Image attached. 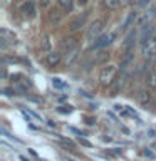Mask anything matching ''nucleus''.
I'll use <instances>...</instances> for the list:
<instances>
[{
	"mask_svg": "<svg viewBox=\"0 0 156 161\" xmlns=\"http://www.w3.org/2000/svg\"><path fill=\"white\" fill-rule=\"evenodd\" d=\"M116 74H118V69H116L114 65H106V67H103V70H101V74H99L101 86H104V87L111 86L116 79Z\"/></svg>",
	"mask_w": 156,
	"mask_h": 161,
	"instance_id": "f257e3e1",
	"label": "nucleus"
},
{
	"mask_svg": "<svg viewBox=\"0 0 156 161\" xmlns=\"http://www.w3.org/2000/svg\"><path fill=\"white\" fill-rule=\"evenodd\" d=\"M156 55V37H149L146 42H143V57L151 59Z\"/></svg>",
	"mask_w": 156,
	"mask_h": 161,
	"instance_id": "f03ea898",
	"label": "nucleus"
},
{
	"mask_svg": "<svg viewBox=\"0 0 156 161\" xmlns=\"http://www.w3.org/2000/svg\"><path fill=\"white\" fill-rule=\"evenodd\" d=\"M103 27H104V22H103V20H94V22L91 24V27L87 29V32H86V37H87V40H94L101 32H103Z\"/></svg>",
	"mask_w": 156,
	"mask_h": 161,
	"instance_id": "7ed1b4c3",
	"label": "nucleus"
},
{
	"mask_svg": "<svg viewBox=\"0 0 156 161\" xmlns=\"http://www.w3.org/2000/svg\"><path fill=\"white\" fill-rule=\"evenodd\" d=\"M114 39H116V34H106V35H101V37L92 44V50H94V49H103V47H106V45H109Z\"/></svg>",
	"mask_w": 156,
	"mask_h": 161,
	"instance_id": "20e7f679",
	"label": "nucleus"
},
{
	"mask_svg": "<svg viewBox=\"0 0 156 161\" xmlns=\"http://www.w3.org/2000/svg\"><path fill=\"white\" fill-rule=\"evenodd\" d=\"M74 49H77V39L75 37H67L60 42V52L69 54L70 50H74Z\"/></svg>",
	"mask_w": 156,
	"mask_h": 161,
	"instance_id": "39448f33",
	"label": "nucleus"
},
{
	"mask_svg": "<svg viewBox=\"0 0 156 161\" xmlns=\"http://www.w3.org/2000/svg\"><path fill=\"white\" fill-rule=\"evenodd\" d=\"M0 40H2V47H7L8 44L15 42V34L10 32L8 29H2L0 30Z\"/></svg>",
	"mask_w": 156,
	"mask_h": 161,
	"instance_id": "423d86ee",
	"label": "nucleus"
},
{
	"mask_svg": "<svg viewBox=\"0 0 156 161\" xmlns=\"http://www.w3.org/2000/svg\"><path fill=\"white\" fill-rule=\"evenodd\" d=\"M86 15L87 14H82V15H79V17H75L72 22H70L69 25V29L72 30V32H75V30H79L81 27H84V22H86Z\"/></svg>",
	"mask_w": 156,
	"mask_h": 161,
	"instance_id": "0eeeda50",
	"label": "nucleus"
},
{
	"mask_svg": "<svg viewBox=\"0 0 156 161\" xmlns=\"http://www.w3.org/2000/svg\"><path fill=\"white\" fill-rule=\"evenodd\" d=\"M136 99H138V103H139V104H143V106L149 104V101H151L149 91H148V89H141L139 92H138V96H136Z\"/></svg>",
	"mask_w": 156,
	"mask_h": 161,
	"instance_id": "6e6552de",
	"label": "nucleus"
},
{
	"mask_svg": "<svg viewBox=\"0 0 156 161\" xmlns=\"http://www.w3.org/2000/svg\"><path fill=\"white\" fill-rule=\"evenodd\" d=\"M146 84H148L149 89H156V70L154 69H151L146 74Z\"/></svg>",
	"mask_w": 156,
	"mask_h": 161,
	"instance_id": "1a4fd4ad",
	"label": "nucleus"
},
{
	"mask_svg": "<svg viewBox=\"0 0 156 161\" xmlns=\"http://www.w3.org/2000/svg\"><path fill=\"white\" fill-rule=\"evenodd\" d=\"M22 14L27 15V17H34V15H35L34 3H32V2H25V3L22 5Z\"/></svg>",
	"mask_w": 156,
	"mask_h": 161,
	"instance_id": "9d476101",
	"label": "nucleus"
},
{
	"mask_svg": "<svg viewBox=\"0 0 156 161\" xmlns=\"http://www.w3.org/2000/svg\"><path fill=\"white\" fill-rule=\"evenodd\" d=\"M151 34H153V25H143V32H141L139 35V39H141V42H146L149 37H151Z\"/></svg>",
	"mask_w": 156,
	"mask_h": 161,
	"instance_id": "9b49d317",
	"label": "nucleus"
},
{
	"mask_svg": "<svg viewBox=\"0 0 156 161\" xmlns=\"http://www.w3.org/2000/svg\"><path fill=\"white\" fill-rule=\"evenodd\" d=\"M47 64L50 65V67H54V65H57L59 62H60V54H57V52H50V54H47Z\"/></svg>",
	"mask_w": 156,
	"mask_h": 161,
	"instance_id": "f8f14e48",
	"label": "nucleus"
},
{
	"mask_svg": "<svg viewBox=\"0 0 156 161\" xmlns=\"http://www.w3.org/2000/svg\"><path fill=\"white\" fill-rule=\"evenodd\" d=\"M123 82H124V77H119V79H114V82L111 84L113 89H111V96H116L119 92V89L123 87Z\"/></svg>",
	"mask_w": 156,
	"mask_h": 161,
	"instance_id": "ddd939ff",
	"label": "nucleus"
},
{
	"mask_svg": "<svg viewBox=\"0 0 156 161\" xmlns=\"http://www.w3.org/2000/svg\"><path fill=\"white\" fill-rule=\"evenodd\" d=\"M103 5L108 10H114L121 5V0H103Z\"/></svg>",
	"mask_w": 156,
	"mask_h": 161,
	"instance_id": "4468645a",
	"label": "nucleus"
},
{
	"mask_svg": "<svg viewBox=\"0 0 156 161\" xmlns=\"http://www.w3.org/2000/svg\"><path fill=\"white\" fill-rule=\"evenodd\" d=\"M134 19H136V12H131V14L128 15V17H126V20H124V24L121 25V27H123L124 30H126V29H129V27H131V24L134 22Z\"/></svg>",
	"mask_w": 156,
	"mask_h": 161,
	"instance_id": "2eb2a0df",
	"label": "nucleus"
},
{
	"mask_svg": "<svg viewBox=\"0 0 156 161\" xmlns=\"http://www.w3.org/2000/svg\"><path fill=\"white\" fill-rule=\"evenodd\" d=\"M108 59H109L108 52H99L98 57H96V64H104V62H108Z\"/></svg>",
	"mask_w": 156,
	"mask_h": 161,
	"instance_id": "dca6fc26",
	"label": "nucleus"
},
{
	"mask_svg": "<svg viewBox=\"0 0 156 161\" xmlns=\"http://www.w3.org/2000/svg\"><path fill=\"white\" fill-rule=\"evenodd\" d=\"M59 3H60V7H62L64 10L70 12V10H72V3H74V0H59Z\"/></svg>",
	"mask_w": 156,
	"mask_h": 161,
	"instance_id": "f3484780",
	"label": "nucleus"
},
{
	"mask_svg": "<svg viewBox=\"0 0 156 161\" xmlns=\"http://www.w3.org/2000/svg\"><path fill=\"white\" fill-rule=\"evenodd\" d=\"M49 20H50V22H54V24L59 22V20H60V15H59L57 10H50V12H49Z\"/></svg>",
	"mask_w": 156,
	"mask_h": 161,
	"instance_id": "a211bd4d",
	"label": "nucleus"
},
{
	"mask_svg": "<svg viewBox=\"0 0 156 161\" xmlns=\"http://www.w3.org/2000/svg\"><path fill=\"white\" fill-rule=\"evenodd\" d=\"M134 37H136V32L133 30V32H131L128 37H126V42H124V47H126V49H131V45H133V42H134V40H133Z\"/></svg>",
	"mask_w": 156,
	"mask_h": 161,
	"instance_id": "6ab92c4d",
	"label": "nucleus"
},
{
	"mask_svg": "<svg viewBox=\"0 0 156 161\" xmlns=\"http://www.w3.org/2000/svg\"><path fill=\"white\" fill-rule=\"evenodd\" d=\"M131 59H133V54H131V49H128V52H126L124 59H123V64H121V69H124L126 65H128L131 62Z\"/></svg>",
	"mask_w": 156,
	"mask_h": 161,
	"instance_id": "aec40b11",
	"label": "nucleus"
},
{
	"mask_svg": "<svg viewBox=\"0 0 156 161\" xmlns=\"http://www.w3.org/2000/svg\"><path fill=\"white\" fill-rule=\"evenodd\" d=\"M40 49H44V50H49L50 49V40H49L47 35L42 37V40H40Z\"/></svg>",
	"mask_w": 156,
	"mask_h": 161,
	"instance_id": "412c9836",
	"label": "nucleus"
},
{
	"mask_svg": "<svg viewBox=\"0 0 156 161\" xmlns=\"http://www.w3.org/2000/svg\"><path fill=\"white\" fill-rule=\"evenodd\" d=\"M52 86H54V87H57V89H64V87H65V84H64L59 77H54V79H52Z\"/></svg>",
	"mask_w": 156,
	"mask_h": 161,
	"instance_id": "4be33fe9",
	"label": "nucleus"
},
{
	"mask_svg": "<svg viewBox=\"0 0 156 161\" xmlns=\"http://www.w3.org/2000/svg\"><path fill=\"white\" fill-rule=\"evenodd\" d=\"M77 54H79V50H77V49L70 50V52H69V57L65 59V62H67V64H70V62H72V60H74L75 57H77Z\"/></svg>",
	"mask_w": 156,
	"mask_h": 161,
	"instance_id": "5701e85b",
	"label": "nucleus"
},
{
	"mask_svg": "<svg viewBox=\"0 0 156 161\" xmlns=\"http://www.w3.org/2000/svg\"><path fill=\"white\" fill-rule=\"evenodd\" d=\"M57 111H59V113H62V114H65V113H72V111H74V108H72V106H60V108H57Z\"/></svg>",
	"mask_w": 156,
	"mask_h": 161,
	"instance_id": "b1692460",
	"label": "nucleus"
},
{
	"mask_svg": "<svg viewBox=\"0 0 156 161\" xmlns=\"http://www.w3.org/2000/svg\"><path fill=\"white\" fill-rule=\"evenodd\" d=\"M131 3H133V0H121V7H128Z\"/></svg>",
	"mask_w": 156,
	"mask_h": 161,
	"instance_id": "393cba45",
	"label": "nucleus"
},
{
	"mask_svg": "<svg viewBox=\"0 0 156 161\" xmlns=\"http://www.w3.org/2000/svg\"><path fill=\"white\" fill-rule=\"evenodd\" d=\"M39 3H40V7H47L50 3V0H39Z\"/></svg>",
	"mask_w": 156,
	"mask_h": 161,
	"instance_id": "a878e982",
	"label": "nucleus"
},
{
	"mask_svg": "<svg viewBox=\"0 0 156 161\" xmlns=\"http://www.w3.org/2000/svg\"><path fill=\"white\" fill-rule=\"evenodd\" d=\"M81 144H84V146H87V148H91V143H89V141H86V139H81Z\"/></svg>",
	"mask_w": 156,
	"mask_h": 161,
	"instance_id": "bb28decb",
	"label": "nucleus"
},
{
	"mask_svg": "<svg viewBox=\"0 0 156 161\" xmlns=\"http://www.w3.org/2000/svg\"><path fill=\"white\" fill-rule=\"evenodd\" d=\"M3 92H5V94H7V96H12V92H14V91H12V89H5V91H3Z\"/></svg>",
	"mask_w": 156,
	"mask_h": 161,
	"instance_id": "cd10ccee",
	"label": "nucleus"
},
{
	"mask_svg": "<svg viewBox=\"0 0 156 161\" xmlns=\"http://www.w3.org/2000/svg\"><path fill=\"white\" fill-rule=\"evenodd\" d=\"M148 2H149V0H138V3H139V5H146Z\"/></svg>",
	"mask_w": 156,
	"mask_h": 161,
	"instance_id": "c85d7f7f",
	"label": "nucleus"
},
{
	"mask_svg": "<svg viewBox=\"0 0 156 161\" xmlns=\"http://www.w3.org/2000/svg\"><path fill=\"white\" fill-rule=\"evenodd\" d=\"M86 2H87V0H77L79 5H86Z\"/></svg>",
	"mask_w": 156,
	"mask_h": 161,
	"instance_id": "c756f323",
	"label": "nucleus"
},
{
	"mask_svg": "<svg viewBox=\"0 0 156 161\" xmlns=\"http://www.w3.org/2000/svg\"><path fill=\"white\" fill-rule=\"evenodd\" d=\"M20 161H29V159H25L24 156H20Z\"/></svg>",
	"mask_w": 156,
	"mask_h": 161,
	"instance_id": "7c9ffc66",
	"label": "nucleus"
}]
</instances>
